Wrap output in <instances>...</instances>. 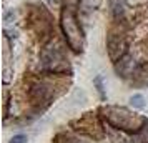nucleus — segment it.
<instances>
[{
    "label": "nucleus",
    "mask_w": 148,
    "mask_h": 143,
    "mask_svg": "<svg viewBox=\"0 0 148 143\" xmlns=\"http://www.w3.org/2000/svg\"><path fill=\"white\" fill-rule=\"evenodd\" d=\"M130 102H132V105H133L135 108H143V107H145V103H143V96L141 95H133Z\"/></svg>",
    "instance_id": "1"
},
{
    "label": "nucleus",
    "mask_w": 148,
    "mask_h": 143,
    "mask_svg": "<svg viewBox=\"0 0 148 143\" xmlns=\"http://www.w3.org/2000/svg\"><path fill=\"white\" fill-rule=\"evenodd\" d=\"M27 142V136L23 135V133H20V135H15L12 140H10V143H25Z\"/></svg>",
    "instance_id": "2"
},
{
    "label": "nucleus",
    "mask_w": 148,
    "mask_h": 143,
    "mask_svg": "<svg viewBox=\"0 0 148 143\" xmlns=\"http://www.w3.org/2000/svg\"><path fill=\"white\" fill-rule=\"evenodd\" d=\"M95 83H97V87H98V92H100L101 98H105V93H103V87H101V77H97V78H95Z\"/></svg>",
    "instance_id": "3"
}]
</instances>
